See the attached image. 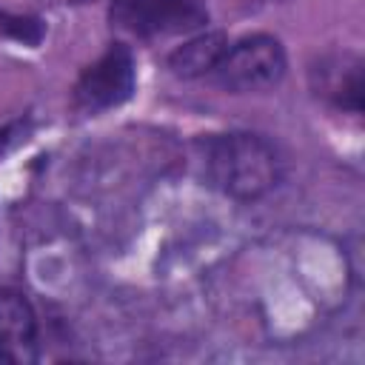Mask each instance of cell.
<instances>
[{"mask_svg":"<svg viewBox=\"0 0 365 365\" xmlns=\"http://www.w3.org/2000/svg\"><path fill=\"white\" fill-rule=\"evenodd\" d=\"M208 180L234 200H257L277 185L279 160L268 140L248 131L217 134L202 143Z\"/></svg>","mask_w":365,"mask_h":365,"instance_id":"cell-1","label":"cell"},{"mask_svg":"<svg viewBox=\"0 0 365 365\" xmlns=\"http://www.w3.org/2000/svg\"><path fill=\"white\" fill-rule=\"evenodd\" d=\"M285 51L277 37L251 34L228 46L214 68V77L228 91H262L282 80Z\"/></svg>","mask_w":365,"mask_h":365,"instance_id":"cell-2","label":"cell"},{"mask_svg":"<svg viewBox=\"0 0 365 365\" xmlns=\"http://www.w3.org/2000/svg\"><path fill=\"white\" fill-rule=\"evenodd\" d=\"M137 71L134 54L125 43H111L74 83V108L83 114H97L125 103L134 91Z\"/></svg>","mask_w":365,"mask_h":365,"instance_id":"cell-3","label":"cell"},{"mask_svg":"<svg viewBox=\"0 0 365 365\" xmlns=\"http://www.w3.org/2000/svg\"><path fill=\"white\" fill-rule=\"evenodd\" d=\"M117 29L154 37V34H188L208 23L202 0H108Z\"/></svg>","mask_w":365,"mask_h":365,"instance_id":"cell-4","label":"cell"},{"mask_svg":"<svg viewBox=\"0 0 365 365\" xmlns=\"http://www.w3.org/2000/svg\"><path fill=\"white\" fill-rule=\"evenodd\" d=\"M37 359V319L31 302L11 288H0V362L29 365Z\"/></svg>","mask_w":365,"mask_h":365,"instance_id":"cell-5","label":"cell"},{"mask_svg":"<svg viewBox=\"0 0 365 365\" xmlns=\"http://www.w3.org/2000/svg\"><path fill=\"white\" fill-rule=\"evenodd\" d=\"M319 71V94L334 100L339 108L359 111L362 108V63L354 54L322 60Z\"/></svg>","mask_w":365,"mask_h":365,"instance_id":"cell-6","label":"cell"},{"mask_svg":"<svg viewBox=\"0 0 365 365\" xmlns=\"http://www.w3.org/2000/svg\"><path fill=\"white\" fill-rule=\"evenodd\" d=\"M225 48H228V37L222 31L197 34L168 54V68L177 77H202V74L217 68Z\"/></svg>","mask_w":365,"mask_h":365,"instance_id":"cell-7","label":"cell"},{"mask_svg":"<svg viewBox=\"0 0 365 365\" xmlns=\"http://www.w3.org/2000/svg\"><path fill=\"white\" fill-rule=\"evenodd\" d=\"M0 29L9 31L11 37L29 43V46H37L40 37H43V26H40V20H34V17H11V14L0 11Z\"/></svg>","mask_w":365,"mask_h":365,"instance_id":"cell-8","label":"cell"}]
</instances>
